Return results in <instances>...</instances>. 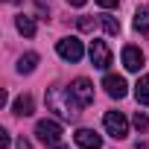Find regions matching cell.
Masks as SVG:
<instances>
[{"label": "cell", "mask_w": 149, "mask_h": 149, "mask_svg": "<svg viewBox=\"0 0 149 149\" xmlns=\"http://www.w3.org/2000/svg\"><path fill=\"white\" fill-rule=\"evenodd\" d=\"M47 108H50V111H56L61 120H76V117H79V111H82V102L73 97V91H70V88L56 85V88H50V91H47Z\"/></svg>", "instance_id": "obj_1"}, {"label": "cell", "mask_w": 149, "mask_h": 149, "mask_svg": "<svg viewBox=\"0 0 149 149\" xmlns=\"http://www.w3.org/2000/svg\"><path fill=\"white\" fill-rule=\"evenodd\" d=\"M102 123H105V132H108L114 140H123V137H129V120L123 117V111H105Z\"/></svg>", "instance_id": "obj_2"}, {"label": "cell", "mask_w": 149, "mask_h": 149, "mask_svg": "<svg viewBox=\"0 0 149 149\" xmlns=\"http://www.w3.org/2000/svg\"><path fill=\"white\" fill-rule=\"evenodd\" d=\"M56 53L64 58V61H79L82 56H85V47H82V41L79 38H61L58 44H56Z\"/></svg>", "instance_id": "obj_3"}, {"label": "cell", "mask_w": 149, "mask_h": 149, "mask_svg": "<svg viewBox=\"0 0 149 149\" xmlns=\"http://www.w3.org/2000/svg\"><path fill=\"white\" fill-rule=\"evenodd\" d=\"M35 134H38V140H41V143H47V146H56V143L61 140V126H58L56 120H38V126H35Z\"/></svg>", "instance_id": "obj_4"}, {"label": "cell", "mask_w": 149, "mask_h": 149, "mask_svg": "<svg viewBox=\"0 0 149 149\" xmlns=\"http://www.w3.org/2000/svg\"><path fill=\"white\" fill-rule=\"evenodd\" d=\"M91 64L100 67V70H108V67H111V50H108V44L100 41V38L91 41Z\"/></svg>", "instance_id": "obj_5"}, {"label": "cell", "mask_w": 149, "mask_h": 149, "mask_svg": "<svg viewBox=\"0 0 149 149\" xmlns=\"http://www.w3.org/2000/svg\"><path fill=\"white\" fill-rule=\"evenodd\" d=\"M102 88H105V94H108V97H114V100H123V97L129 94L126 79H123V76H117V73H108V76L102 79Z\"/></svg>", "instance_id": "obj_6"}, {"label": "cell", "mask_w": 149, "mask_h": 149, "mask_svg": "<svg viewBox=\"0 0 149 149\" xmlns=\"http://www.w3.org/2000/svg\"><path fill=\"white\" fill-rule=\"evenodd\" d=\"M143 53H140V47H123V67L126 70H132V73H140V67H143Z\"/></svg>", "instance_id": "obj_7"}, {"label": "cell", "mask_w": 149, "mask_h": 149, "mask_svg": "<svg viewBox=\"0 0 149 149\" xmlns=\"http://www.w3.org/2000/svg\"><path fill=\"white\" fill-rule=\"evenodd\" d=\"M73 140H76L79 149H100V146H102V137H100L94 129H79L76 134H73Z\"/></svg>", "instance_id": "obj_8"}, {"label": "cell", "mask_w": 149, "mask_h": 149, "mask_svg": "<svg viewBox=\"0 0 149 149\" xmlns=\"http://www.w3.org/2000/svg\"><path fill=\"white\" fill-rule=\"evenodd\" d=\"M70 91H73V97H76L82 105H91L94 102V85L88 79H76V82L70 85Z\"/></svg>", "instance_id": "obj_9"}, {"label": "cell", "mask_w": 149, "mask_h": 149, "mask_svg": "<svg viewBox=\"0 0 149 149\" xmlns=\"http://www.w3.org/2000/svg\"><path fill=\"white\" fill-rule=\"evenodd\" d=\"M12 111H15L18 117H29V114L35 111V100H32L29 94H21V97L12 102Z\"/></svg>", "instance_id": "obj_10"}, {"label": "cell", "mask_w": 149, "mask_h": 149, "mask_svg": "<svg viewBox=\"0 0 149 149\" xmlns=\"http://www.w3.org/2000/svg\"><path fill=\"white\" fill-rule=\"evenodd\" d=\"M15 26H18V32L26 35V38L35 35V21H32L29 15H18V18H15Z\"/></svg>", "instance_id": "obj_11"}, {"label": "cell", "mask_w": 149, "mask_h": 149, "mask_svg": "<svg viewBox=\"0 0 149 149\" xmlns=\"http://www.w3.org/2000/svg\"><path fill=\"white\" fill-rule=\"evenodd\" d=\"M35 64H38V53H24L18 58V73H32Z\"/></svg>", "instance_id": "obj_12"}, {"label": "cell", "mask_w": 149, "mask_h": 149, "mask_svg": "<svg viewBox=\"0 0 149 149\" xmlns=\"http://www.w3.org/2000/svg\"><path fill=\"white\" fill-rule=\"evenodd\" d=\"M134 97L140 105H149V76H140L137 85H134Z\"/></svg>", "instance_id": "obj_13"}, {"label": "cell", "mask_w": 149, "mask_h": 149, "mask_svg": "<svg viewBox=\"0 0 149 149\" xmlns=\"http://www.w3.org/2000/svg\"><path fill=\"white\" fill-rule=\"evenodd\" d=\"M134 29L137 32H149V6H140L134 12Z\"/></svg>", "instance_id": "obj_14"}, {"label": "cell", "mask_w": 149, "mask_h": 149, "mask_svg": "<svg viewBox=\"0 0 149 149\" xmlns=\"http://www.w3.org/2000/svg\"><path fill=\"white\" fill-rule=\"evenodd\" d=\"M100 24H102V29H105L108 35H117V32H120V21H117L114 15H100Z\"/></svg>", "instance_id": "obj_15"}, {"label": "cell", "mask_w": 149, "mask_h": 149, "mask_svg": "<svg viewBox=\"0 0 149 149\" xmlns=\"http://www.w3.org/2000/svg\"><path fill=\"white\" fill-rule=\"evenodd\" d=\"M132 123H134V129H140V132H146V129H149V117H146L143 111H134Z\"/></svg>", "instance_id": "obj_16"}, {"label": "cell", "mask_w": 149, "mask_h": 149, "mask_svg": "<svg viewBox=\"0 0 149 149\" xmlns=\"http://www.w3.org/2000/svg\"><path fill=\"white\" fill-rule=\"evenodd\" d=\"M79 29H85V32L94 29V21H91V18H79Z\"/></svg>", "instance_id": "obj_17"}, {"label": "cell", "mask_w": 149, "mask_h": 149, "mask_svg": "<svg viewBox=\"0 0 149 149\" xmlns=\"http://www.w3.org/2000/svg\"><path fill=\"white\" fill-rule=\"evenodd\" d=\"M6 146H9V132L0 129V149H6Z\"/></svg>", "instance_id": "obj_18"}, {"label": "cell", "mask_w": 149, "mask_h": 149, "mask_svg": "<svg viewBox=\"0 0 149 149\" xmlns=\"http://www.w3.org/2000/svg\"><path fill=\"white\" fill-rule=\"evenodd\" d=\"M15 146H18V149H32V143H29L26 137H18V143H15Z\"/></svg>", "instance_id": "obj_19"}, {"label": "cell", "mask_w": 149, "mask_h": 149, "mask_svg": "<svg viewBox=\"0 0 149 149\" xmlns=\"http://www.w3.org/2000/svg\"><path fill=\"white\" fill-rule=\"evenodd\" d=\"M97 3H100V6H105V9H114L120 0H97Z\"/></svg>", "instance_id": "obj_20"}, {"label": "cell", "mask_w": 149, "mask_h": 149, "mask_svg": "<svg viewBox=\"0 0 149 149\" xmlns=\"http://www.w3.org/2000/svg\"><path fill=\"white\" fill-rule=\"evenodd\" d=\"M85 3H88V0H67V6H76V9H79V6H85Z\"/></svg>", "instance_id": "obj_21"}, {"label": "cell", "mask_w": 149, "mask_h": 149, "mask_svg": "<svg viewBox=\"0 0 149 149\" xmlns=\"http://www.w3.org/2000/svg\"><path fill=\"white\" fill-rule=\"evenodd\" d=\"M134 149H149V146H146V143H140V140H137V146H134Z\"/></svg>", "instance_id": "obj_22"}, {"label": "cell", "mask_w": 149, "mask_h": 149, "mask_svg": "<svg viewBox=\"0 0 149 149\" xmlns=\"http://www.w3.org/2000/svg\"><path fill=\"white\" fill-rule=\"evenodd\" d=\"M50 149H67V146H61V143H56V146H50Z\"/></svg>", "instance_id": "obj_23"}, {"label": "cell", "mask_w": 149, "mask_h": 149, "mask_svg": "<svg viewBox=\"0 0 149 149\" xmlns=\"http://www.w3.org/2000/svg\"><path fill=\"white\" fill-rule=\"evenodd\" d=\"M9 3H21V0H9Z\"/></svg>", "instance_id": "obj_24"}]
</instances>
